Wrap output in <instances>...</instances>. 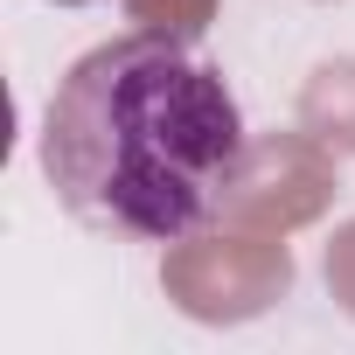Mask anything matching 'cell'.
<instances>
[{"mask_svg": "<svg viewBox=\"0 0 355 355\" xmlns=\"http://www.w3.org/2000/svg\"><path fill=\"white\" fill-rule=\"evenodd\" d=\"M244 112L223 70L167 35L84 49L42 112L56 202L112 244H182L244 174Z\"/></svg>", "mask_w": 355, "mask_h": 355, "instance_id": "6da1fadb", "label": "cell"}]
</instances>
